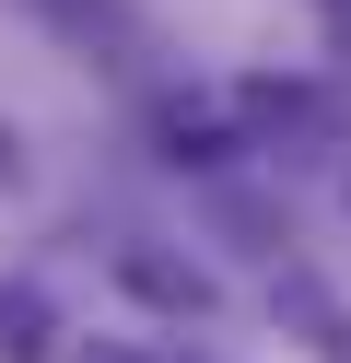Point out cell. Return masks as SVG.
<instances>
[{"instance_id":"cell-1","label":"cell","mask_w":351,"mask_h":363,"mask_svg":"<svg viewBox=\"0 0 351 363\" xmlns=\"http://www.w3.org/2000/svg\"><path fill=\"white\" fill-rule=\"evenodd\" d=\"M47 340H59L47 293L35 281H0V363H47Z\"/></svg>"},{"instance_id":"cell-2","label":"cell","mask_w":351,"mask_h":363,"mask_svg":"<svg viewBox=\"0 0 351 363\" xmlns=\"http://www.w3.org/2000/svg\"><path fill=\"white\" fill-rule=\"evenodd\" d=\"M164 141H176V164H211L223 129H211V106H164Z\"/></svg>"},{"instance_id":"cell-3","label":"cell","mask_w":351,"mask_h":363,"mask_svg":"<svg viewBox=\"0 0 351 363\" xmlns=\"http://www.w3.org/2000/svg\"><path fill=\"white\" fill-rule=\"evenodd\" d=\"M82 363H140V352H82Z\"/></svg>"}]
</instances>
